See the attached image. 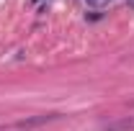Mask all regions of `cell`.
<instances>
[{
  "label": "cell",
  "instance_id": "1",
  "mask_svg": "<svg viewBox=\"0 0 134 131\" xmlns=\"http://www.w3.org/2000/svg\"><path fill=\"white\" fill-rule=\"evenodd\" d=\"M132 129H134V116L121 118L116 123H108V126H106V131H132Z\"/></svg>",
  "mask_w": 134,
  "mask_h": 131
},
{
  "label": "cell",
  "instance_id": "2",
  "mask_svg": "<svg viewBox=\"0 0 134 131\" xmlns=\"http://www.w3.org/2000/svg\"><path fill=\"white\" fill-rule=\"evenodd\" d=\"M88 3H90V5H103L106 0H88Z\"/></svg>",
  "mask_w": 134,
  "mask_h": 131
},
{
  "label": "cell",
  "instance_id": "3",
  "mask_svg": "<svg viewBox=\"0 0 134 131\" xmlns=\"http://www.w3.org/2000/svg\"><path fill=\"white\" fill-rule=\"evenodd\" d=\"M126 3H129V8H134V0H126Z\"/></svg>",
  "mask_w": 134,
  "mask_h": 131
}]
</instances>
